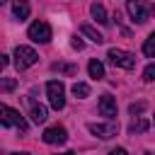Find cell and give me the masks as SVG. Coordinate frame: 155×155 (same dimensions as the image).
I'll list each match as a JSON object with an SVG mask.
<instances>
[{"label": "cell", "mask_w": 155, "mask_h": 155, "mask_svg": "<svg viewBox=\"0 0 155 155\" xmlns=\"http://www.w3.org/2000/svg\"><path fill=\"white\" fill-rule=\"evenodd\" d=\"M150 5L145 2V0H126V12H128V17L136 22V24H143V22H148L150 19Z\"/></svg>", "instance_id": "1"}, {"label": "cell", "mask_w": 155, "mask_h": 155, "mask_svg": "<svg viewBox=\"0 0 155 155\" xmlns=\"http://www.w3.org/2000/svg\"><path fill=\"white\" fill-rule=\"evenodd\" d=\"M0 126H15V128H19L22 133L27 131V121L22 119V114H19L17 109L2 104V102H0Z\"/></svg>", "instance_id": "2"}, {"label": "cell", "mask_w": 155, "mask_h": 155, "mask_svg": "<svg viewBox=\"0 0 155 155\" xmlns=\"http://www.w3.org/2000/svg\"><path fill=\"white\" fill-rule=\"evenodd\" d=\"M46 94H48V104H51L56 111H61V109L65 107V87H63L61 80L46 82Z\"/></svg>", "instance_id": "3"}, {"label": "cell", "mask_w": 155, "mask_h": 155, "mask_svg": "<svg viewBox=\"0 0 155 155\" xmlns=\"http://www.w3.org/2000/svg\"><path fill=\"white\" fill-rule=\"evenodd\" d=\"M36 61H39V56H36V51L31 46H17L15 48V65H17V70H27Z\"/></svg>", "instance_id": "4"}, {"label": "cell", "mask_w": 155, "mask_h": 155, "mask_svg": "<svg viewBox=\"0 0 155 155\" xmlns=\"http://www.w3.org/2000/svg\"><path fill=\"white\" fill-rule=\"evenodd\" d=\"M107 58H109L114 65L124 68V70H133V68H136V56L128 53V51H124V48H109V51H107Z\"/></svg>", "instance_id": "5"}, {"label": "cell", "mask_w": 155, "mask_h": 155, "mask_svg": "<svg viewBox=\"0 0 155 155\" xmlns=\"http://www.w3.org/2000/svg\"><path fill=\"white\" fill-rule=\"evenodd\" d=\"M27 34H29V39L36 41V44H48V41H51V27H48V22H41V19L31 22Z\"/></svg>", "instance_id": "6"}, {"label": "cell", "mask_w": 155, "mask_h": 155, "mask_svg": "<svg viewBox=\"0 0 155 155\" xmlns=\"http://www.w3.org/2000/svg\"><path fill=\"white\" fill-rule=\"evenodd\" d=\"M44 143H48V145H63L65 140H68V131H65V126H48L46 131H44Z\"/></svg>", "instance_id": "7"}, {"label": "cell", "mask_w": 155, "mask_h": 155, "mask_svg": "<svg viewBox=\"0 0 155 155\" xmlns=\"http://www.w3.org/2000/svg\"><path fill=\"white\" fill-rule=\"evenodd\" d=\"M87 128H90V133H94L99 138H114L119 133V126L114 121H109V124H87Z\"/></svg>", "instance_id": "8"}, {"label": "cell", "mask_w": 155, "mask_h": 155, "mask_svg": "<svg viewBox=\"0 0 155 155\" xmlns=\"http://www.w3.org/2000/svg\"><path fill=\"white\" fill-rule=\"evenodd\" d=\"M99 114L107 116V119H114L116 116V99L111 94H102L99 97Z\"/></svg>", "instance_id": "9"}, {"label": "cell", "mask_w": 155, "mask_h": 155, "mask_svg": "<svg viewBox=\"0 0 155 155\" xmlns=\"http://www.w3.org/2000/svg\"><path fill=\"white\" fill-rule=\"evenodd\" d=\"M12 12H15V17H17V19H27V17H29V12H31L29 0H15V2H12Z\"/></svg>", "instance_id": "10"}, {"label": "cell", "mask_w": 155, "mask_h": 155, "mask_svg": "<svg viewBox=\"0 0 155 155\" xmlns=\"http://www.w3.org/2000/svg\"><path fill=\"white\" fill-rule=\"evenodd\" d=\"M90 12H92L94 22H99V24H107V22H109L107 10H104V5H102V2H92V5H90Z\"/></svg>", "instance_id": "11"}, {"label": "cell", "mask_w": 155, "mask_h": 155, "mask_svg": "<svg viewBox=\"0 0 155 155\" xmlns=\"http://www.w3.org/2000/svg\"><path fill=\"white\" fill-rule=\"evenodd\" d=\"M29 116H31V121H34V124H44V121H46V107H44V104L31 102V111H29Z\"/></svg>", "instance_id": "12"}, {"label": "cell", "mask_w": 155, "mask_h": 155, "mask_svg": "<svg viewBox=\"0 0 155 155\" xmlns=\"http://www.w3.org/2000/svg\"><path fill=\"white\" fill-rule=\"evenodd\" d=\"M87 70H90V78H94V80H102V78H104V65H102L97 58H92V61H90Z\"/></svg>", "instance_id": "13"}, {"label": "cell", "mask_w": 155, "mask_h": 155, "mask_svg": "<svg viewBox=\"0 0 155 155\" xmlns=\"http://www.w3.org/2000/svg\"><path fill=\"white\" fill-rule=\"evenodd\" d=\"M80 31H82L87 39H92L94 44H102V41H104V36H102V34H99L94 27H90V24H82V27H80Z\"/></svg>", "instance_id": "14"}, {"label": "cell", "mask_w": 155, "mask_h": 155, "mask_svg": "<svg viewBox=\"0 0 155 155\" xmlns=\"http://www.w3.org/2000/svg\"><path fill=\"white\" fill-rule=\"evenodd\" d=\"M73 94H75L78 99L90 97V85H85V82H75V85H73Z\"/></svg>", "instance_id": "15"}, {"label": "cell", "mask_w": 155, "mask_h": 155, "mask_svg": "<svg viewBox=\"0 0 155 155\" xmlns=\"http://www.w3.org/2000/svg\"><path fill=\"white\" fill-rule=\"evenodd\" d=\"M143 53H145L148 58H155V34H150V36L145 39V44H143Z\"/></svg>", "instance_id": "16"}, {"label": "cell", "mask_w": 155, "mask_h": 155, "mask_svg": "<svg viewBox=\"0 0 155 155\" xmlns=\"http://www.w3.org/2000/svg\"><path fill=\"white\" fill-rule=\"evenodd\" d=\"M17 87V78H0V92H12Z\"/></svg>", "instance_id": "17"}, {"label": "cell", "mask_w": 155, "mask_h": 155, "mask_svg": "<svg viewBox=\"0 0 155 155\" xmlns=\"http://www.w3.org/2000/svg\"><path fill=\"white\" fill-rule=\"evenodd\" d=\"M148 126H150L148 119H138V121L131 124V131H133V133H140V131H148Z\"/></svg>", "instance_id": "18"}, {"label": "cell", "mask_w": 155, "mask_h": 155, "mask_svg": "<svg viewBox=\"0 0 155 155\" xmlns=\"http://www.w3.org/2000/svg\"><path fill=\"white\" fill-rule=\"evenodd\" d=\"M143 80H145V82H153V80H155V65H153V63L145 65V70H143Z\"/></svg>", "instance_id": "19"}, {"label": "cell", "mask_w": 155, "mask_h": 155, "mask_svg": "<svg viewBox=\"0 0 155 155\" xmlns=\"http://www.w3.org/2000/svg\"><path fill=\"white\" fill-rule=\"evenodd\" d=\"M56 70H61V73H65V75H73V73H78V68L75 65H53Z\"/></svg>", "instance_id": "20"}, {"label": "cell", "mask_w": 155, "mask_h": 155, "mask_svg": "<svg viewBox=\"0 0 155 155\" xmlns=\"http://www.w3.org/2000/svg\"><path fill=\"white\" fill-rule=\"evenodd\" d=\"M143 109H145V104H143V102H138V104H131V114H140Z\"/></svg>", "instance_id": "21"}, {"label": "cell", "mask_w": 155, "mask_h": 155, "mask_svg": "<svg viewBox=\"0 0 155 155\" xmlns=\"http://www.w3.org/2000/svg\"><path fill=\"white\" fill-rule=\"evenodd\" d=\"M70 46H73V48H78V51H80V48H82V46H85V44H82V41H80V39H78V36H75V39H73V41H70Z\"/></svg>", "instance_id": "22"}, {"label": "cell", "mask_w": 155, "mask_h": 155, "mask_svg": "<svg viewBox=\"0 0 155 155\" xmlns=\"http://www.w3.org/2000/svg\"><path fill=\"white\" fill-rule=\"evenodd\" d=\"M5 65H7V56L0 53V70H5Z\"/></svg>", "instance_id": "23"}, {"label": "cell", "mask_w": 155, "mask_h": 155, "mask_svg": "<svg viewBox=\"0 0 155 155\" xmlns=\"http://www.w3.org/2000/svg\"><path fill=\"white\" fill-rule=\"evenodd\" d=\"M109 155H126V150H124V148H116V150H111Z\"/></svg>", "instance_id": "24"}, {"label": "cell", "mask_w": 155, "mask_h": 155, "mask_svg": "<svg viewBox=\"0 0 155 155\" xmlns=\"http://www.w3.org/2000/svg\"><path fill=\"white\" fill-rule=\"evenodd\" d=\"M61 155H75V153H61Z\"/></svg>", "instance_id": "25"}, {"label": "cell", "mask_w": 155, "mask_h": 155, "mask_svg": "<svg viewBox=\"0 0 155 155\" xmlns=\"http://www.w3.org/2000/svg\"><path fill=\"white\" fill-rule=\"evenodd\" d=\"M15 155H29V153H15Z\"/></svg>", "instance_id": "26"}, {"label": "cell", "mask_w": 155, "mask_h": 155, "mask_svg": "<svg viewBox=\"0 0 155 155\" xmlns=\"http://www.w3.org/2000/svg\"><path fill=\"white\" fill-rule=\"evenodd\" d=\"M5 2H7V0H0V5H5Z\"/></svg>", "instance_id": "27"}]
</instances>
